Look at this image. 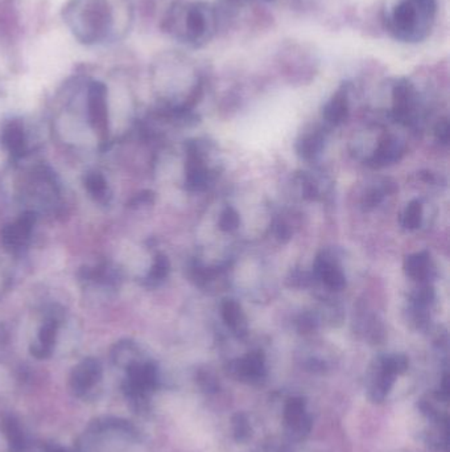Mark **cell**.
<instances>
[{"instance_id":"obj_1","label":"cell","mask_w":450,"mask_h":452,"mask_svg":"<svg viewBox=\"0 0 450 452\" xmlns=\"http://www.w3.org/2000/svg\"><path fill=\"white\" fill-rule=\"evenodd\" d=\"M158 385V371L151 362H131L123 382V392L133 402H143Z\"/></svg>"},{"instance_id":"obj_2","label":"cell","mask_w":450,"mask_h":452,"mask_svg":"<svg viewBox=\"0 0 450 452\" xmlns=\"http://www.w3.org/2000/svg\"><path fill=\"white\" fill-rule=\"evenodd\" d=\"M101 377H102V366L99 361L95 359H85L81 361L70 374V380H69L70 390L77 397H82L99 382Z\"/></svg>"},{"instance_id":"obj_3","label":"cell","mask_w":450,"mask_h":452,"mask_svg":"<svg viewBox=\"0 0 450 452\" xmlns=\"http://www.w3.org/2000/svg\"><path fill=\"white\" fill-rule=\"evenodd\" d=\"M284 421L290 435L294 439H303L310 431V419L301 398L288 401L284 412Z\"/></svg>"},{"instance_id":"obj_4","label":"cell","mask_w":450,"mask_h":452,"mask_svg":"<svg viewBox=\"0 0 450 452\" xmlns=\"http://www.w3.org/2000/svg\"><path fill=\"white\" fill-rule=\"evenodd\" d=\"M89 118L95 130L105 133L107 129L106 86L93 82L89 88Z\"/></svg>"},{"instance_id":"obj_5","label":"cell","mask_w":450,"mask_h":452,"mask_svg":"<svg viewBox=\"0 0 450 452\" xmlns=\"http://www.w3.org/2000/svg\"><path fill=\"white\" fill-rule=\"evenodd\" d=\"M36 223V217L33 213H24L15 224L7 225L1 232V240L4 246L8 249H17L27 242L33 225Z\"/></svg>"},{"instance_id":"obj_6","label":"cell","mask_w":450,"mask_h":452,"mask_svg":"<svg viewBox=\"0 0 450 452\" xmlns=\"http://www.w3.org/2000/svg\"><path fill=\"white\" fill-rule=\"evenodd\" d=\"M0 427L8 443V452H24L27 449V439L23 433L20 422L14 414L4 412L1 415Z\"/></svg>"},{"instance_id":"obj_7","label":"cell","mask_w":450,"mask_h":452,"mask_svg":"<svg viewBox=\"0 0 450 452\" xmlns=\"http://www.w3.org/2000/svg\"><path fill=\"white\" fill-rule=\"evenodd\" d=\"M234 372L239 378L258 381L265 377V356L262 352H251L234 364Z\"/></svg>"},{"instance_id":"obj_8","label":"cell","mask_w":450,"mask_h":452,"mask_svg":"<svg viewBox=\"0 0 450 452\" xmlns=\"http://www.w3.org/2000/svg\"><path fill=\"white\" fill-rule=\"evenodd\" d=\"M397 374L392 372L383 361H381L379 369L376 374L372 377V381L369 386V396L374 402H383L388 396L390 390L395 382Z\"/></svg>"},{"instance_id":"obj_9","label":"cell","mask_w":450,"mask_h":452,"mask_svg":"<svg viewBox=\"0 0 450 452\" xmlns=\"http://www.w3.org/2000/svg\"><path fill=\"white\" fill-rule=\"evenodd\" d=\"M58 331V324L56 320H47L39 332V341L32 346L31 352L38 359H47L52 355L56 337Z\"/></svg>"},{"instance_id":"obj_10","label":"cell","mask_w":450,"mask_h":452,"mask_svg":"<svg viewBox=\"0 0 450 452\" xmlns=\"http://www.w3.org/2000/svg\"><path fill=\"white\" fill-rule=\"evenodd\" d=\"M347 114H349L347 93L344 89H341L333 95V98L324 108V117L333 124H340L347 118Z\"/></svg>"},{"instance_id":"obj_11","label":"cell","mask_w":450,"mask_h":452,"mask_svg":"<svg viewBox=\"0 0 450 452\" xmlns=\"http://www.w3.org/2000/svg\"><path fill=\"white\" fill-rule=\"evenodd\" d=\"M209 15L208 10L201 6H194L188 11L186 16V27L193 39H202L206 36L208 26H209Z\"/></svg>"},{"instance_id":"obj_12","label":"cell","mask_w":450,"mask_h":452,"mask_svg":"<svg viewBox=\"0 0 450 452\" xmlns=\"http://www.w3.org/2000/svg\"><path fill=\"white\" fill-rule=\"evenodd\" d=\"M1 140H3V145L11 154H14V155L22 154L24 150V145H26V136H24V130H23L22 123H19L16 120L10 122L3 130Z\"/></svg>"},{"instance_id":"obj_13","label":"cell","mask_w":450,"mask_h":452,"mask_svg":"<svg viewBox=\"0 0 450 452\" xmlns=\"http://www.w3.org/2000/svg\"><path fill=\"white\" fill-rule=\"evenodd\" d=\"M317 273L319 278L325 282V284L328 287H331L333 290L344 289L346 280H344L342 271L334 264H331V261H328L326 258L318 259Z\"/></svg>"},{"instance_id":"obj_14","label":"cell","mask_w":450,"mask_h":452,"mask_svg":"<svg viewBox=\"0 0 450 452\" xmlns=\"http://www.w3.org/2000/svg\"><path fill=\"white\" fill-rule=\"evenodd\" d=\"M400 154H401V148L399 147L397 140L392 138H385L378 147L376 152L374 154L371 163L374 167H383L385 164H391L397 161Z\"/></svg>"},{"instance_id":"obj_15","label":"cell","mask_w":450,"mask_h":452,"mask_svg":"<svg viewBox=\"0 0 450 452\" xmlns=\"http://www.w3.org/2000/svg\"><path fill=\"white\" fill-rule=\"evenodd\" d=\"M395 98V117L397 120H404L410 115V106H412V88L408 82L397 83L394 90Z\"/></svg>"},{"instance_id":"obj_16","label":"cell","mask_w":450,"mask_h":452,"mask_svg":"<svg viewBox=\"0 0 450 452\" xmlns=\"http://www.w3.org/2000/svg\"><path fill=\"white\" fill-rule=\"evenodd\" d=\"M406 273L412 280H424L429 275V255L426 253L412 254L404 262Z\"/></svg>"},{"instance_id":"obj_17","label":"cell","mask_w":450,"mask_h":452,"mask_svg":"<svg viewBox=\"0 0 450 452\" xmlns=\"http://www.w3.org/2000/svg\"><path fill=\"white\" fill-rule=\"evenodd\" d=\"M86 19H88V24L90 26L94 32L105 31L107 23L110 20L106 3L103 0H95L90 4L89 11L86 13Z\"/></svg>"},{"instance_id":"obj_18","label":"cell","mask_w":450,"mask_h":452,"mask_svg":"<svg viewBox=\"0 0 450 452\" xmlns=\"http://www.w3.org/2000/svg\"><path fill=\"white\" fill-rule=\"evenodd\" d=\"M222 318L226 324L235 332H242L246 328L244 316L240 306L235 300H226L222 305Z\"/></svg>"},{"instance_id":"obj_19","label":"cell","mask_w":450,"mask_h":452,"mask_svg":"<svg viewBox=\"0 0 450 452\" xmlns=\"http://www.w3.org/2000/svg\"><path fill=\"white\" fill-rule=\"evenodd\" d=\"M322 143H324V138L321 136V134H309L301 140H299L296 150L301 158L310 159L321 150Z\"/></svg>"},{"instance_id":"obj_20","label":"cell","mask_w":450,"mask_h":452,"mask_svg":"<svg viewBox=\"0 0 450 452\" xmlns=\"http://www.w3.org/2000/svg\"><path fill=\"white\" fill-rule=\"evenodd\" d=\"M422 218H423V207H422V204L419 201H412L404 211L403 218H401V224L404 227L413 230V229H417L419 226L422 225Z\"/></svg>"},{"instance_id":"obj_21","label":"cell","mask_w":450,"mask_h":452,"mask_svg":"<svg viewBox=\"0 0 450 452\" xmlns=\"http://www.w3.org/2000/svg\"><path fill=\"white\" fill-rule=\"evenodd\" d=\"M85 186L97 200L106 197L107 184L105 177L99 172L89 173L85 179Z\"/></svg>"},{"instance_id":"obj_22","label":"cell","mask_w":450,"mask_h":452,"mask_svg":"<svg viewBox=\"0 0 450 452\" xmlns=\"http://www.w3.org/2000/svg\"><path fill=\"white\" fill-rule=\"evenodd\" d=\"M169 261L165 255L159 254L153 262V265L151 267V271L148 274V280L151 282H160V280H165L168 277L169 273Z\"/></svg>"},{"instance_id":"obj_23","label":"cell","mask_w":450,"mask_h":452,"mask_svg":"<svg viewBox=\"0 0 450 452\" xmlns=\"http://www.w3.org/2000/svg\"><path fill=\"white\" fill-rule=\"evenodd\" d=\"M239 225L238 213L233 208H227L219 218V229L224 232H233Z\"/></svg>"},{"instance_id":"obj_24","label":"cell","mask_w":450,"mask_h":452,"mask_svg":"<svg viewBox=\"0 0 450 452\" xmlns=\"http://www.w3.org/2000/svg\"><path fill=\"white\" fill-rule=\"evenodd\" d=\"M234 433H235L237 439H239V440L249 437L250 425H249L247 418L243 414H237L235 418H234Z\"/></svg>"},{"instance_id":"obj_25","label":"cell","mask_w":450,"mask_h":452,"mask_svg":"<svg viewBox=\"0 0 450 452\" xmlns=\"http://www.w3.org/2000/svg\"><path fill=\"white\" fill-rule=\"evenodd\" d=\"M383 197L384 193L382 191H379V189H371V191H369L366 193V196L363 199V207L366 209H371V208L376 207L378 204H381Z\"/></svg>"},{"instance_id":"obj_26","label":"cell","mask_w":450,"mask_h":452,"mask_svg":"<svg viewBox=\"0 0 450 452\" xmlns=\"http://www.w3.org/2000/svg\"><path fill=\"white\" fill-rule=\"evenodd\" d=\"M435 298V291L432 286H424L416 295V302L419 303V306H426L429 305Z\"/></svg>"},{"instance_id":"obj_27","label":"cell","mask_w":450,"mask_h":452,"mask_svg":"<svg viewBox=\"0 0 450 452\" xmlns=\"http://www.w3.org/2000/svg\"><path fill=\"white\" fill-rule=\"evenodd\" d=\"M449 123H448V120H441L436 126L437 139L441 143L447 145L449 142Z\"/></svg>"},{"instance_id":"obj_28","label":"cell","mask_w":450,"mask_h":452,"mask_svg":"<svg viewBox=\"0 0 450 452\" xmlns=\"http://www.w3.org/2000/svg\"><path fill=\"white\" fill-rule=\"evenodd\" d=\"M275 233H276V237L278 240L283 241V242H287L290 240V236H291V230L290 227L283 224V223H278L276 229H275Z\"/></svg>"},{"instance_id":"obj_29","label":"cell","mask_w":450,"mask_h":452,"mask_svg":"<svg viewBox=\"0 0 450 452\" xmlns=\"http://www.w3.org/2000/svg\"><path fill=\"white\" fill-rule=\"evenodd\" d=\"M303 192H304L305 199H315L316 195H317V188H316V186H315L313 183L308 181V183H305L304 186H303Z\"/></svg>"},{"instance_id":"obj_30","label":"cell","mask_w":450,"mask_h":452,"mask_svg":"<svg viewBox=\"0 0 450 452\" xmlns=\"http://www.w3.org/2000/svg\"><path fill=\"white\" fill-rule=\"evenodd\" d=\"M153 200V195L151 192H144L138 195L135 199L133 200V204L135 205H144V204H149Z\"/></svg>"},{"instance_id":"obj_31","label":"cell","mask_w":450,"mask_h":452,"mask_svg":"<svg viewBox=\"0 0 450 452\" xmlns=\"http://www.w3.org/2000/svg\"><path fill=\"white\" fill-rule=\"evenodd\" d=\"M313 327H315V320L312 319L309 315H305L301 318V321H300L301 331H310Z\"/></svg>"},{"instance_id":"obj_32","label":"cell","mask_w":450,"mask_h":452,"mask_svg":"<svg viewBox=\"0 0 450 452\" xmlns=\"http://www.w3.org/2000/svg\"><path fill=\"white\" fill-rule=\"evenodd\" d=\"M45 452H67L64 450V449H61V447H58V446H47L45 447Z\"/></svg>"}]
</instances>
